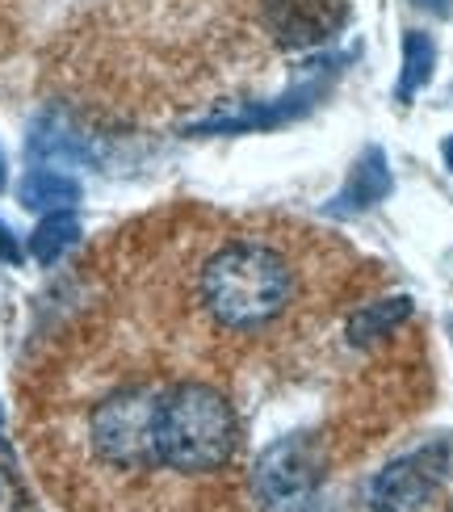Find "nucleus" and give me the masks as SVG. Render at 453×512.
<instances>
[{
    "instance_id": "obj_1",
    "label": "nucleus",
    "mask_w": 453,
    "mask_h": 512,
    "mask_svg": "<svg viewBox=\"0 0 453 512\" xmlns=\"http://www.w3.org/2000/svg\"><path fill=\"white\" fill-rule=\"evenodd\" d=\"M76 298L17 374L21 441L63 512H244L265 408L323 387L336 324L244 328L189 261L185 202L80 256Z\"/></svg>"
},
{
    "instance_id": "obj_2",
    "label": "nucleus",
    "mask_w": 453,
    "mask_h": 512,
    "mask_svg": "<svg viewBox=\"0 0 453 512\" xmlns=\"http://www.w3.org/2000/svg\"><path fill=\"white\" fill-rule=\"evenodd\" d=\"M344 26L349 0H89L47 42L42 84L84 126H189Z\"/></svg>"
},
{
    "instance_id": "obj_3",
    "label": "nucleus",
    "mask_w": 453,
    "mask_h": 512,
    "mask_svg": "<svg viewBox=\"0 0 453 512\" xmlns=\"http://www.w3.org/2000/svg\"><path fill=\"white\" fill-rule=\"evenodd\" d=\"M323 97V80L307 76L298 84H286L277 97H252L240 105H227V110H214L198 122L181 126L185 135H252V131H277L302 114H311V105Z\"/></svg>"
},
{
    "instance_id": "obj_4",
    "label": "nucleus",
    "mask_w": 453,
    "mask_h": 512,
    "mask_svg": "<svg viewBox=\"0 0 453 512\" xmlns=\"http://www.w3.org/2000/svg\"><path fill=\"white\" fill-rule=\"evenodd\" d=\"M445 466H449L445 445H424V450L391 462L370 487L374 512H412V508H420L428 496H433V487L441 483Z\"/></svg>"
},
{
    "instance_id": "obj_5",
    "label": "nucleus",
    "mask_w": 453,
    "mask_h": 512,
    "mask_svg": "<svg viewBox=\"0 0 453 512\" xmlns=\"http://www.w3.org/2000/svg\"><path fill=\"white\" fill-rule=\"evenodd\" d=\"M391 189H395V181H391V164H386L382 147H365V152L357 156V164L349 168V181H344L340 194L328 202V215L332 219L361 215V210L386 202Z\"/></svg>"
},
{
    "instance_id": "obj_6",
    "label": "nucleus",
    "mask_w": 453,
    "mask_h": 512,
    "mask_svg": "<svg viewBox=\"0 0 453 512\" xmlns=\"http://www.w3.org/2000/svg\"><path fill=\"white\" fill-rule=\"evenodd\" d=\"M433 68H437V42L424 30H407L403 34V72L395 84V97L407 105L428 80H433Z\"/></svg>"
},
{
    "instance_id": "obj_7",
    "label": "nucleus",
    "mask_w": 453,
    "mask_h": 512,
    "mask_svg": "<svg viewBox=\"0 0 453 512\" xmlns=\"http://www.w3.org/2000/svg\"><path fill=\"white\" fill-rule=\"evenodd\" d=\"M80 240V223L76 215H68V210H51L47 219L38 223V231L30 236V252L38 265H55L63 252H68L72 244Z\"/></svg>"
},
{
    "instance_id": "obj_8",
    "label": "nucleus",
    "mask_w": 453,
    "mask_h": 512,
    "mask_svg": "<svg viewBox=\"0 0 453 512\" xmlns=\"http://www.w3.org/2000/svg\"><path fill=\"white\" fill-rule=\"evenodd\" d=\"M80 198V185L51 173V168H34V173L21 181V202L30 210H68Z\"/></svg>"
},
{
    "instance_id": "obj_9",
    "label": "nucleus",
    "mask_w": 453,
    "mask_h": 512,
    "mask_svg": "<svg viewBox=\"0 0 453 512\" xmlns=\"http://www.w3.org/2000/svg\"><path fill=\"white\" fill-rule=\"evenodd\" d=\"M416 5H424V9H433V13H449V0H416Z\"/></svg>"
},
{
    "instance_id": "obj_10",
    "label": "nucleus",
    "mask_w": 453,
    "mask_h": 512,
    "mask_svg": "<svg viewBox=\"0 0 453 512\" xmlns=\"http://www.w3.org/2000/svg\"><path fill=\"white\" fill-rule=\"evenodd\" d=\"M441 156H445V164H449V173H453V135L441 143Z\"/></svg>"
},
{
    "instance_id": "obj_11",
    "label": "nucleus",
    "mask_w": 453,
    "mask_h": 512,
    "mask_svg": "<svg viewBox=\"0 0 453 512\" xmlns=\"http://www.w3.org/2000/svg\"><path fill=\"white\" fill-rule=\"evenodd\" d=\"M13 9V0H0V30H5V13Z\"/></svg>"
},
{
    "instance_id": "obj_12",
    "label": "nucleus",
    "mask_w": 453,
    "mask_h": 512,
    "mask_svg": "<svg viewBox=\"0 0 453 512\" xmlns=\"http://www.w3.org/2000/svg\"><path fill=\"white\" fill-rule=\"evenodd\" d=\"M0 185H5V160H0Z\"/></svg>"
},
{
    "instance_id": "obj_13",
    "label": "nucleus",
    "mask_w": 453,
    "mask_h": 512,
    "mask_svg": "<svg viewBox=\"0 0 453 512\" xmlns=\"http://www.w3.org/2000/svg\"><path fill=\"white\" fill-rule=\"evenodd\" d=\"M302 512H323V508H319V504H311V508H302Z\"/></svg>"
}]
</instances>
